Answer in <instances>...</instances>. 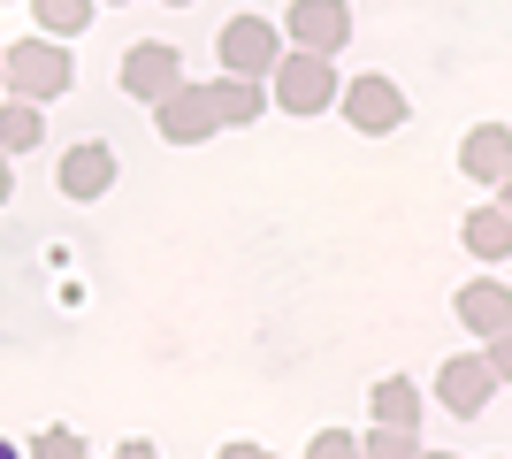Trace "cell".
<instances>
[{"mask_svg": "<svg viewBox=\"0 0 512 459\" xmlns=\"http://www.w3.org/2000/svg\"><path fill=\"white\" fill-rule=\"evenodd\" d=\"M161 8H192V0H161Z\"/></svg>", "mask_w": 512, "mask_h": 459, "instance_id": "27", "label": "cell"}, {"mask_svg": "<svg viewBox=\"0 0 512 459\" xmlns=\"http://www.w3.org/2000/svg\"><path fill=\"white\" fill-rule=\"evenodd\" d=\"M459 322L490 345V337H505L512 329V291L497 284V276H474V284H459Z\"/></svg>", "mask_w": 512, "mask_h": 459, "instance_id": "11", "label": "cell"}, {"mask_svg": "<svg viewBox=\"0 0 512 459\" xmlns=\"http://www.w3.org/2000/svg\"><path fill=\"white\" fill-rule=\"evenodd\" d=\"M482 360H490V375H497V383H512V329L482 345Z\"/></svg>", "mask_w": 512, "mask_h": 459, "instance_id": "20", "label": "cell"}, {"mask_svg": "<svg viewBox=\"0 0 512 459\" xmlns=\"http://www.w3.org/2000/svg\"><path fill=\"white\" fill-rule=\"evenodd\" d=\"M115 85H123L130 100H146V108H153V100H169V92L184 85V54H176L169 39H138L123 54V69H115Z\"/></svg>", "mask_w": 512, "mask_h": 459, "instance_id": "7", "label": "cell"}, {"mask_svg": "<svg viewBox=\"0 0 512 459\" xmlns=\"http://www.w3.org/2000/svg\"><path fill=\"white\" fill-rule=\"evenodd\" d=\"M207 100H214V123H222V131H253L260 115H268V85H253V77H214Z\"/></svg>", "mask_w": 512, "mask_h": 459, "instance_id": "12", "label": "cell"}, {"mask_svg": "<svg viewBox=\"0 0 512 459\" xmlns=\"http://www.w3.org/2000/svg\"><path fill=\"white\" fill-rule=\"evenodd\" d=\"M222 459H276L268 444H222Z\"/></svg>", "mask_w": 512, "mask_h": 459, "instance_id": "22", "label": "cell"}, {"mask_svg": "<svg viewBox=\"0 0 512 459\" xmlns=\"http://www.w3.org/2000/svg\"><path fill=\"white\" fill-rule=\"evenodd\" d=\"M23 459H92V452H85V437H77V429H39Z\"/></svg>", "mask_w": 512, "mask_h": 459, "instance_id": "18", "label": "cell"}, {"mask_svg": "<svg viewBox=\"0 0 512 459\" xmlns=\"http://www.w3.org/2000/svg\"><path fill=\"white\" fill-rule=\"evenodd\" d=\"M459 176H474V184H505V176H512V123H474V131L459 138Z\"/></svg>", "mask_w": 512, "mask_h": 459, "instance_id": "10", "label": "cell"}, {"mask_svg": "<svg viewBox=\"0 0 512 459\" xmlns=\"http://www.w3.org/2000/svg\"><path fill=\"white\" fill-rule=\"evenodd\" d=\"M0 459H23V452H16V444H8V437H0Z\"/></svg>", "mask_w": 512, "mask_h": 459, "instance_id": "25", "label": "cell"}, {"mask_svg": "<svg viewBox=\"0 0 512 459\" xmlns=\"http://www.w3.org/2000/svg\"><path fill=\"white\" fill-rule=\"evenodd\" d=\"M115 459H161V444H146V437H130V444H115Z\"/></svg>", "mask_w": 512, "mask_h": 459, "instance_id": "21", "label": "cell"}, {"mask_svg": "<svg viewBox=\"0 0 512 459\" xmlns=\"http://www.w3.org/2000/svg\"><path fill=\"white\" fill-rule=\"evenodd\" d=\"M421 459H459V452H421Z\"/></svg>", "mask_w": 512, "mask_h": 459, "instance_id": "26", "label": "cell"}, {"mask_svg": "<svg viewBox=\"0 0 512 459\" xmlns=\"http://www.w3.org/2000/svg\"><path fill=\"white\" fill-rule=\"evenodd\" d=\"M360 459H421V437H413V429H367Z\"/></svg>", "mask_w": 512, "mask_h": 459, "instance_id": "17", "label": "cell"}, {"mask_svg": "<svg viewBox=\"0 0 512 459\" xmlns=\"http://www.w3.org/2000/svg\"><path fill=\"white\" fill-rule=\"evenodd\" d=\"M497 192H505V199H497V207H505V215H512V176H505V184H497Z\"/></svg>", "mask_w": 512, "mask_h": 459, "instance_id": "24", "label": "cell"}, {"mask_svg": "<svg viewBox=\"0 0 512 459\" xmlns=\"http://www.w3.org/2000/svg\"><path fill=\"white\" fill-rule=\"evenodd\" d=\"M459 238H467V253H474V261H512V215H505V207H474V215L467 222H459Z\"/></svg>", "mask_w": 512, "mask_h": 459, "instance_id": "14", "label": "cell"}, {"mask_svg": "<svg viewBox=\"0 0 512 459\" xmlns=\"http://www.w3.org/2000/svg\"><path fill=\"white\" fill-rule=\"evenodd\" d=\"M31 146H46V115L31 108V100H8V108H0V153L16 161V153H31Z\"/></svg>", "mask_w": 512, "mask_h": 459, "instance_id": "15", "label": "cell"}, {"mask_svg": "<svg viewBox=\"0 0 512 459\" xmlns=\"http://www.w3.org/2000/svg\"><path fill=\"white\" fill-rule=\"evenodd\" d=\"M0 85H8V100L46 108V100H62V92L77 85V54H69L62 39H46V31L8 39V54H0Z\"/></svg>", "mask_w": 512, "mask_h": 459, "instance_id": "1", "label": "cell"}, {"mask_svg": "<svg viewBox=\"0 0 512 459\" xmlns=\"http://www.w3.org/2000/svg\"><path fill=\"white\" fill-rule=\"evenodd\" d=\"M367 414H375V429H421V383L413 375H383Z\"/></svg>", "mask_w": 512, "mask_h": 459, "instance_id": "13", "label": "cell"}, {"mask_svg": "<svg viewBox=\"0 0 512 459\" xmlns=\"http://www.w3.org/2000/svg\"><path fill=\"white\" fill-rule=\"evenodd\" d=\"M115 8H123V0H115Z\"/></svg>", "mask_w": 512, "mask_h": 459, "instance_id": "28", "label": "cell"}, {"mask_svg": "<svg viewBox=\"0 0 512 459\" xmlns=\"http://www.w3.org/2000/svg\"><path fill=\"white\" fill-rule=\"evenodd\" d=\"M115 176H123L115 146H107V138H77V146H62L54 192H62V199H107V192H115Z\"/></svg>", "mask_w": 512, "mask_h": 459, "instance_id": "8", "label": "cell"}, {"mask_svg": "<svg viewBox=\"0 0 512 459\" xmlns=\"http://www.w3.org/2000/svg\"><path fill=\"white\" fill-rule=\"evenodd\" d=\"M490 398H497V375L482 352H451L444 368H436V406H444L451 421H474V414H490Z\"/></svg>", "mask_w": 512, "mask_h": 459, "instance_id": "5", "label": "cell"}, {"mask_svg": "<svg viewBox=\"0 0 512 459\" xmlns=\"http://www.w3.org/2000/svg\"><path fill=\"white\" fill-rule=\"evenodd\" d=\"M16 199V169H8V153H0V207Z\"/></svg>", "mask_w": 512, "mask_h": 459, "instance_id": "23", "label": "cell"}, {"mask_svg": "<svg viewBox=\"0 0 512 459\" xmlns=\"http://www.w3.org/2000/svg\"><path fill=\"white\" fill-rule=\"evenodd\" d=\"M31 16H39L46 39H77L92 23V0H31Z\"/></svg>", "mask_w": 512, "mask_h": 459, "instance_id": "16", "label": "cell"}, {"mask_svg": "<svg viewBox=\"0 0 512 459\" xmlns=\"http://www.w3.org/2000/svg\"><path fill=\"white\" fill-rule=\"evenodd\" d=\"M153 131L169 138V146H207V138L222 131V123H214L207 85H192V77H184V85H176L169 100H153Z\"/></svg>", "mask_w": 512, "mask_h": 459, "instance_id": "9", "label": "cell"}, {"mask_svg": "<svg viewBox=\"0 0 512 459\" xmlns=\"http://www.w3.org/2000/svg\"><path fill=\"white\" fill-rule=\"evenodd\" d=\"M283 39L299 46V54H329V62H337L344 46H352V8H344V0H291Z\"/></svg>", "mask_w": 512, "mask_h": 459, "instance_id": "6", "label": "cell"}, {"mask_svg": "<svg viewBox=\"0 0 512 459\" xmlns=\"http://www.w3.org/2000/svg\"><path fill=\"white\" fill-rule=\"evenodd\" d=\"M306 459H360V437H352V429H321V437L306 444Z\"/></svg>", "mask_w": 512, "mask_h": 459, "instance_id": "19", "label": "cell"}, {"mask_svg": "<svg viewBox=\"0 0 512 459\" xmlns=\"http://www.w3.org/2000/svg\"><path fill=\"white\" fill-rule=\"evenodd\" d=\"M337 92H344V77H337V62L329 54H283L276 62V77H268V108H283V115H321V108H337Z\"/></svg>", "mask_w": 512, "mask_h": 459, "instance_id": "2", "label": "cell"}, {"mask_svg": "<svg viewBox=\"0 0 512 459\" xmlns=\"http://www.w3.org/2000/svg\"><path fill=\"white\" fill-rule=\"evenodd\" d=\"M337 108H344V123H352V131L360 138H390V131H406V92L390 85V77H375V69H367V77H352V85L337 92Z\"/></svg>", "mask_w": 512, "mask_h": 459, "instance_id": "4", "label": "cell"}, {"mask_svg": "<svg viewBox=\"0 0 512 459\" xmlns=\"http://www.w3.org/2000/svg\"><path fill=\"white\" fill-rule=\"evenodd\" d=\"M214 54H222V77H253V85H268L291 46H283V31L268 16H230L222 31H214Z\"/></svg>", "mask_w": 512, "mask_h": 459, "instance_id": "3", "label": "cell"}]
</instances>
